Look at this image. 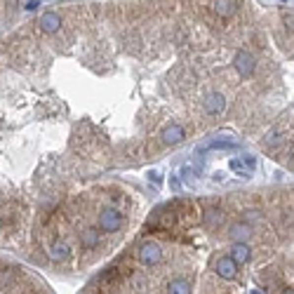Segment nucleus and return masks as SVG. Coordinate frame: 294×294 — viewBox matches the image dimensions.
Here are the masks:
<instances>
[{
  "instance_id": "f257e3e1",
  "label": "nucleus",
  "mask_w": 294,
  "mask_h": 294,
  "mask_svg": "<svg viewBox=\"0 0 294 294\" xmlns=\"http://www.w3.org/2000/svg\"><path fill=\"white\" fill-rule=\"evenodd\" d=\"M120 226H123V212L116 210V207L101 210V214H99V229H101V231L116 233V231H120Z\"/></svg>"
},
{
  "instance_id": "f03ea898",
  "label": "nucleus",
  "mask_w": 294,
  "mask_h": 294,
  "mask_svg": "<svg viewBox=\"0 0 294 294\" xmlns=\"http://www.w3.org/2000/svg\"><path fill=\"white\" fill-rule=\"evenodd\" d=\"M137 259H139V263H144V266H156V263H160V259H163V250H160L158 242H144V245L139 247Z\"/></svg>"
},
{
  "instance_id": "7ed1b4c3",
  "label": "nucleus",
  "mask_w": 294,
  "mask_h": 294,
  "mask_svg": "<svg viewBox=\"0 0 294 294\" xmlns=\"http://www.w3.org/2000/svg\"><path fill=\"white\" fill-rule=\"evenodd\" d=\"M257 167V160L252 156H240V158H233L231 160V169L238 174V177H250Z\"/></svg>"
},
{
  "instance_id": "20e7f679",
  "label": "nucleus",
  "mask_w": 294,
  "mask_h": 294,
  "mask_svg": "<svg viewBox=\"0 0 294 294\" xmlns=\"http://www.w3.org/2000/svg\"><path fill=\"white\" fill-rule=\"evenodd\" d=\"M233 66L235 71L242 75V78H250L254 73V57L250 52H238L235 59H233Z\"/></svg>"
},
{
  "instance_id": "39448f33",
  "label": "nucleus",
  "mask_w": 294,
  "mask_h": 294,
  "mask_svg": "<svg viewBox=\"0 0 294 294\" xmlns=\"http://www.w3.org/2000/svg\"><path fill=\"white\" fill-rule=\"evenodd\" d=\"M214 271H217V275L224 278V280H233V278H235V271H238V263L233 261L231 257H221L219 261H217V266H214Z\"/></svg>"
},
{
  "instance_id": "423d86ee",
  "label": "nucleus",
  "mask_w": 294,
  "mask_h": 294,
  "mask_svg": "<svg viewBox=\"0 0 294 294\" xmlns=\"http://www.w3.org/2000/svg\"><path fill=\"white\" fill-rule=\"evenodd\" d=\"M229 235H231L233 242H245L250 235H252V224H247V221H235L231 229H229Z\"/></svg>"
},
{
  "instance_id": "0eeeda50",
  "label": "nucleus",
  "mask_w": 294,
  "mask_h": 294,
  "mask_svg": "<svg viewBox=\"0 0 294 294\" xmlns=\"http://www.w3.org/2000/svg\"><path fill=\"white\" fill-rule=\"evenodd\" d=\"M250 257H252V250H250V245H247V242H233L231 259L238 263V266L247 263V261H250Z\"/></svg>"
},
{
  "instance_id": "6e6552de",
  "label": "nucleus",
  "mask_w": 294,
  "mask_h": 294,
  "mask_svg": "<svg viewBox=\"0 0 294 294\" xmlns=\"http://www.w3.org/2000/svg\"><path fill=\"white\" fill-rule=\"evenodd\" d=\"M62 29V17L54 12H45L40 17V31L42 33H57Z\"/></svg>"
},
{
  "instance_id": "1a4fd4ad",
  "label": "nucleus",
  "mask_w": 294,
  "mask_h": 294,
  "mask_svg": "<svg viewBox=\"0 0 294 294\" xmlns=\"http://www.w3.org/2000/svg\"><path fill=\"white\" fill-rule=\"evenodd\" d=\"M224 221H226V212H221V210H207L205 212V226H207L210 231H217Z\"/></svg>"
},
{
  "instance_id": "9d476101",
  "label": "nucleus",
  "mask_w": 294,
  "mask_h": 294,
  "mask_svg": "<svg viewBox=\"0 0 294 294\" xmlns=\"http://www.w3.org/2000/svg\"><path fill=\"white\" fill-rule=\"evenodd\" d=\"M205 108H207V113H212V116H217V113H221L224 108H226V99L221 95H210L207 97V101H205Z\"/></svg>"
},
{
  "instance_id": "9b49d317",
  "label": "nucleus",
  "mask_w": 294,
  "mask_h": 294,
  "mask_svg": "<svg viewBox=\"0 0 294 294\" xmlns=\"http://www.w3.org/2000/svg\"><path fill=\"white\" fill-rule=\"evenodd\" d=\"M101 240V233L97 231V229H87V231L80 235V245H83L85 250H95L97 245Z\"/></svg>"
},
{
  "instance_id": "f8f14e48",
  "label": "nucleus",
  "mask_w": 294,
  "mask_h": 294,
  "mask_svg": "<svg viewBox=\"0 0 294 294\" xmlns=\"http://www.w3.org/2000/svg\"><path fill=\"white\" fill-rule=\"evenodd\" d=\"M184 139V130L177 125H169L165 132H163V141L167 144V146H172V144H179Z\"/></svg>"
},
{
  "instance_id": "ddd939ff",
  "label": "nucleus",
  "mask_w": 294,
  "mask_h": 294,
  "mask_svg": "<svg viewBox=\"0 0 294 294\" xmlns=\"http://www.w3.org/2000/svg\"><path fill=\"white\" fill-rule=\"evenodd\" d=\"M235 7H238V0H217L214 2V12L219 17H231L235 12Z\"/></svg>"
},
{
  "instance_id": "4468645a",
  "label": "nucleus",
  "mask_w": 294,
  "mask_h": 294,
  "mask_svg": "<svg viewBox=\"0 0 294 294\" xmlns=\"http://www.w3.org/2000/svg\"><path fill=\"white\" fill-rule=\"evenodd\" d=\"M50 259H52V261H64V259H68V245H66V242H57V245H52V250H50Z\"/></svg>"
},
{
  "instance_id": "2eb2a0df",
  "label": "nucleus",
  "mask_w": 294,
  "mask_h": 294,
  "mask_svg": "<svg viewBox=\"0 0 294 294\" xmlns=\"http://www.w3.org/2000/svg\"><path fill=\"white\" fill-rule=\"evenodd\" d=\"M165 292H169V294H189V292H193V287H191V283H186V280H172V283L167 285Z\"/></svg>"
},
{
  "instance_id": "dca6fc26",
  "label": "nucleus",
  "mask_w": 294,
  "mask_h": 294,
  "mask_svg": "<svg viewBox=\"0 0 294 294\" xmlns=\"http://www.w3.org/2000/svg\"><path fill=\"white\" fill-rule=\"evenodd\" d=\"M14 283V271L12 268H2L0 271V287H10Z\"/></svg>"
},
{
  "instance_id": "f3484780",
  "label": "nucleus",
  "mask_w": 294,
  "mask_h": 294,
  "mask_svg": "<svg viewBox=\"0 0 294 294\" xmlns=\"http://www.w3.org/2000/svg\"><path fill=\"white\" fill-rule=\"evenodd\" d=\"M233 146V141H212L207 148H231Z\"/></svg>"
},
{
  "instance_id": "a211bd4d",
  "label": "nucleus",
  "mask_w": 294,
  "mask_h": 294,
  "mask_svg": "<svg viewBox=\"0 0 294 294\" xmlns=\"http://www.w3.org/2000/svg\"><path fill=\"white\" fill-rule=\"evenodd\" d=\"M148 179H151L153 184H160V181H163V177H160L158 172H148Z\"/></svg>"
},
{
  "instance_id": "6ab92c4d",
  "label": "nucleus",
  "mask_w": 294,
  "mask_h": 294,
  "mask_svg": "<svg viewBox=\"0 0 294 294\" xmlns=\"http://www.w3.org/2000/svg\"><path fill=\"white\" fill-rule=\"evenodd\" d=\"M0 226H2V221H0Z\"/></svg>"
}]
</instances>
